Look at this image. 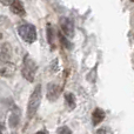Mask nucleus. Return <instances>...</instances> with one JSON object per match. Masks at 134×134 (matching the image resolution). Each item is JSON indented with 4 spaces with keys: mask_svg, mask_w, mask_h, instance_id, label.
<instances>
[{
    "mask_svg": "<svg viewBox=\"0 0 134 134\" xmlns=\"http://www.w3.org/2000/svg\"><path fill=\"white\" fill-rule=\"evenodd\" d=\"M65 100L67 102V105L69 106V108H75L76 106V99L75 97H74V94H72V93H66L65 94Z\"/></svg>",
    "mask_w": 134,
    "mask_h": 134,
    "instance_id": "9b49d317",
    "label": "nucleus"
},
{
    "mask_svg": "<svg viewBox=\"0 0 134 134\" xmlns=\"http://www.w3.org/2000/svg\"><path fill=\"white\" fill-rule=\"evenodd\" d=\"M58 134H72V131L67 126H63L58 130Z\"/></svg>",
    "mask_w": 134,
    "mask_h": 134,
    "instance_id": "4468645a",
    "label": "nucleus"
},
{
    "mask_svg": "<svg viewBox=\"0 0 134 134\" xmlns=\"http://www.w3.org/2000/svg\"><path fill=\"white\" fill-rule=\"evenodd\" d=\"M60 27L63 33L66 35L67 38H73L74 37V23L72 19L67 18H63L60 20Z\"/></svg>",
    "mask_w": 134,
    "mask_h": 134,
    "instance_id": "20e7f679",
    "label": "nucleus"
},
{
    "mask_svg": "<svg viewBox=\"0 0 134 134\" xmlns=\"http://www.w3.org/2000/svg\"><path fill=\"white\" fill-rule=\"evenodd\" d=\"M1 38H2V34H0V39H1Z\"/></svg>",
    "mask_w": 134,
    "mask_h": 134,
    "instance_id": "dca6fc26",
    "label": "nucleus"
},
{
    "mask_svg": "<svg viewBox=\"0 0 134 134\" xmlns=\"http://www.w3.org/2000/svg\"><path fill=\"white\" fill-rule=\"evenodd\" d=\"M11 55H12V47L8 42H6L0 48V60L6 64L11 60Z\"/></svg>",
    "mask_w": 134,
    "mask_h": 134,
    "instance_id": "39448f33",
    "label": "nucleus"
},
{
    "mask_svg": "<svg viewBox=\"0 0 134 134\" xmlns=\"http://www.w3.org/2000/svg\"><path fill=\"white\" fill-rule=\"evenodd\" d=\"M59 37H60V41H61V44H63V46H65V48H67V49H72V44L66 39V37H64L61 33L59 34Z\"/></svg>",
    "mask_w": 134,
    "mask_h": 134,
    "instance_id": "ddd939ff",
    "label": "nucleus"
},
{
    "mask_svg": "<svg viewBox=\"0 0 134 134\" xmlns=\"http://www.w3.org/2000/svg\"><path fill=\"white\" fill-rule=\"evenodd\" d=\"M11 11H12V13H14L15 15H19V16H24L26 14L25 7H24L21 1H12L11 2Z\"/></svg>",
    "mask_w": 134,
    "mask_h": 134,
    "instance_id": "0eeeda50",
    "label": "nucleus"
},
{
    "mask_svg": "<svg viewBox=\"0 0 134 134\" xmlns=\"http://www.w3.org/2000/svg\"><path fill=\"white\" fill-rule=\"evenodd\" d=\"M46 32H47V40H48V44L51 45L52 47H54V34H53V28H52V26L49 25H47V30H46Z\"/></svg>",
    "mask_w": 134,
    "mask_h": 134,
    "instance_id": "f8f14e48",
    "label": "nucleus"
},
{
    "mask_svg": "<svg viewBox=\"0 0 134 134\" xmlns=\"http://www.w3.org/2000/svg\"><path fill=\"white\" fill-rule=\"evenodd\" d=\"M19 121H20V113H19L18 111H16V112L14 111L13 113L11 114L9 119H8L9 127H11V128H15V127H18Z\"/></svg>",
    "mask_w": 134,
    "mask_h": 134,
    "instance_id": "9d476101",
    "label": "nucleus"
},
{
    "mask_svg": "<svg viewBox=\"0 0 134 134\" xmlns=\"http://www.w3.org/2000/svg\"><path fill=\"white\" fill-rule=\"evenodd\" d=\"M35 72H37V65H35V61L33 60L30 55H25V58H24V64H23V71H21L23 76L27 81L32 82V81L34 80Z\"/></svg>",
    "mask_w": 134,
    "mask_h": 134,
    "instance_id": "7ed1b4c3",
    "label": "nucleus"
},
{
    "mask_svg": "<svg viewBox=\"0 0 134 134\" xmlns=\"http://www.w3.org/2000/svg\"><path fill=\"white\" fill-rule=\"evenodd\" d=\"M35 134H48V133H47L46 131H39V132H37Z\"/></svg>",
    "mask_w": 134,
    "mask_h": 134,
    "instance_id": "2eb2a0df",
    "label": "nucleus"
},
{
    "mask_svg": "<svg viewBox=\"0 0 134 134\" xmlns=\"http://www.w3.org/2000/svg\"><path fill=\"white\" fill-rule=\"evenodd\" d=\"M0 134H2V133H1V131H0Z\"/></svg>",
    "mask_w": 134,
    "mask_h": 134,
    "instance_id": "f3484780",
    "label": "nucleus"
},
{
    "mask_svg": "<svg viewBox=\"0 0 134 134\" xmlns=\"http://www.w3.org/2000/svg\"><path fill=\"white\" fill-rule=\"evenodd\" d=\"M18 33L21 37V39L25 40L28 44H33L37 40V28L32 24H24L19 26Z\"/></svg>",
    "mask_w": 134,
    "mask_h": 134,
    "instance_id": "f03ea898",
    "label": "nucleus"
},
{
    "mask_svg": "<svg viewBox=\"0 0 134 134\" xmlns=\"http://www.w3.org/2000/svg\"><path fill=\"white\" fill-rule=\"evenodd\" d=\"M41 98H42L41 85L38 83L34 87V90H33L30 99H28V104H27V118L28 119H32L35 115V113L38 112V108H39L40 102H41Z\"/></svg>",
    "mask_w": 134,
    "mask_h": 134,
    "instance_id": "f257e3e1",
    "label": "nucleus"
},
{
    "mask_svg": "<svg viewBox=\"0 0 134 134\" xmlns=\"http://www.w3.org/2000/svg\"><path fill=\"white\" fill-rule=\"evenodd\" d=\"M59 94H60V87L55 85L53 82H49L47 86V98L49 101H54L58 99Z\"/></svg>",
    "mask_w": 134,
    "mask_h": 134,
    "instance_id": "423d86ee",
    "label": "nucleus"
},
{
    "mask_svg": "<svg viewBox=\"0 0 134 134\" xmlns=\"http://www.w3.org/2000/svg\"><path fill=\"white\" fill-rule=\"evenodd\" d=\"M105 116H106V114H105V112L102 111L101 108H95L94 112L92 113V121H93V125L97 126L99 125L101 121H104Z\"/></svg>",
    "mask_w": 134,
    "mask_h": 134,
    "instance_id": "6e6552de",
    "label": "nucleus"
},
{
    "mask_svg": "<svg viewBox=\"0 0 134 134\" xmlns=\"http://www.w3.org/2000/svg\"><path fill=\"white\" fill-rule=\"evenodd\" d=\"M14 73V66L12 64L6 63L4 66L0 68V75L1 76H11Z\"/></svg>",
    "mask_w": 134,
    "mask_h": 134,
    "instance_id": "1a4fd4ad",
    "label": "nucleus"
}]
</instances>
